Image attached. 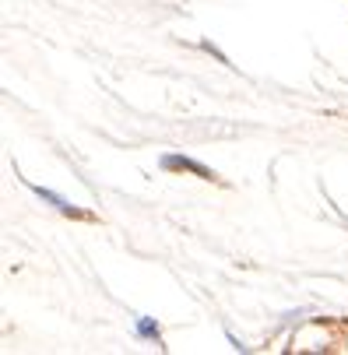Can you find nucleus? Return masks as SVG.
Here are the masks:
<instances>
[{"mask_svg": "<svg viewBox=\"0 0 348 355\" xmlns=\"http://www.w3.org/2000/svg\"><path fill=\"white\" fill-rule=\"evenodd\" d=\"M159 166H162L166 173H193L197 180H211V183L218 180V173H215V169L201 166V162H197V159H190V155H173V151L159 159Z\"/></svg>", "mask_w": 348, "mask_h": 355, "instance_id": "nucleus-1", "label": "nucleus"}, {"mask_svg": "<svg viewBox=\"0 0 348 355\" xmlns=\"http://www.w3.org/2000/svg\"><path fill=\"white\" fill-rule=\"evenodd\" d=\"M32 193H35L39 200H46V205H49V208H57L60 215H67V218H81V222H92V218H95L92 211H85V208H78V205H71V200H67V197H60L57 190H49V187H35V183H32Z\"/></svg>", "mask_w": 348, "mask_h": 355, "instance_id": "nucleus-2", "label": "nucleus"}, {"mask_svg": "<svg viewBox=\"0 0 348 355\" xmlns=\"http://www.w3.org/2000/svg\"><path fill=\"white\" fill-rule=\"evenodd\" d=\"M134 331H137V338H144V341L162 345V327H159V320H155V317H137Z\"/></svg>", "mask_w": 348, "mask_h": 355, "instance_id": "nucleus-3", "label": "nucleus"}, {"mask_svg": "<svg viewBox=\"0 0 348 355\" xmlns=\"http://www.w3.org/2000/svg\"><path fill=\"white\" fill-rule=\"evenodd\" d=\"M225 338H229V345H232V348H236V352H246V345H243V341H239V338H236V334H232V331H229V334H225Z\"/></svg>", "mask_w": 348, "mask_h": 355, "instance_id": "nucleus-4", "label": "nucleus"}]
</instances>
